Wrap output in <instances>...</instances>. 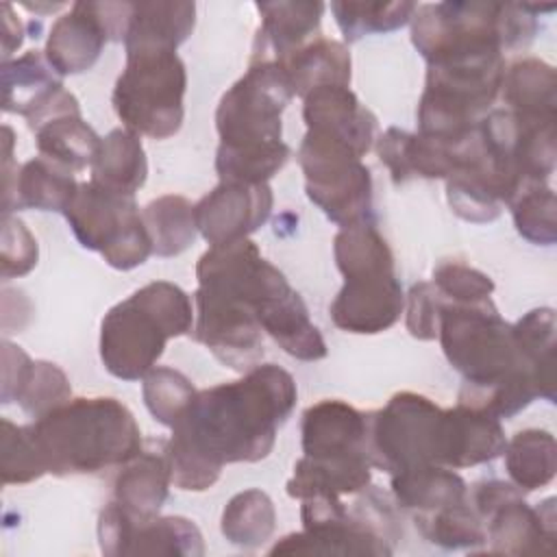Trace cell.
Masks as SVG:
<instances>
[{
    "mask_svg": "<svg viewBox=\"0 0 557 557\" xmlns=\"http://www.w3.org/2000/svg\"><path fill=\"white\" fill-rule=\"evenodd\" d=\"M102 137L83 120L81 113H65L46 120L35 128V144L41 157L78 172L91 168Z\"/></svg>",
    "mask_w": 557,
    "mask_h": 557,
    "instance_id": "cell-34",
    "label": "cell"
},
{
    "mask_svg": "<svg viewBox=\"0 0 557 557\" xmlns=\"http://www.w3.org/2000/svg\"><path fill=\"white\" fill-rule=\"evenodd\" d=\"M24 7L30 9V11H35V13H37V11L41 13V11H57V9H61L63 4H61V2H57V4H37V2L30 4V2H24Z\"/></svg>",
    "mask_w": 557,
    "mask_h": 557,
    "instance_id": "cell-50",
    "label": "cell"
},
{
    "mask_svg": "<svg viewBox=\"0 0 557 557\" xmlns=\"http://www.w3.org/2000/svg\"><path fill=\"white\" fill-rule=\"evenodd\" d=\"M261 329L292 357L318 361L326 357V344L309 318V309L289 283L268 294L259 309Z\"/></svg>",
    "mask_w": 557,
    "mask_h": 557,
    "instance_id": "cell-24",
    "label": "cell"
},
{
    "mask_svg": "<svg viewBox=\"0 0 557 557\" xmlns=\"http://www.w3.org/2000/svg\"><path fill=\"white\" fill-rule=\"evenodd\" d=\"M537 30L529 4L431 2L411 17V44L435 63L442 59L500 52L527 46Z\"/></svg>",
    "mask_w": 557,
    "mask_h": 557,
    "instance_id": "cell-7",
    "label": "cell"
},
{
    "mask_svg": "<svg viewBox=\"0 0 557 557\" xmlns=\"http://www.w3.org/2000/svg\"><path fill=\"white\" fill-rule=\"evenodd\" d=\"M76 189L72 170L39 154L20 168L11 194L2 198V215L15 209L65 211Z\"/></svg>",
    "mask_w": 557,
    "mask_h": 557,
    "instance_id": "cell-28",
    "label": "cell"
},
{
    "mask_svg": "<svg viewBox=\"0 0 557 557\" xmlns=\"http://www.w3.org/2000/svg\"><path fill=\"white\" fill-rule=\"evenodd\" d=\"M372 463L366 453L339 457H311L302 455L294 474L287 481V494L305 500L313 496H344L357 494L370 485Z\"/></svg>",
    "mask_w": 557,
    "mask_h": 557,
    "instance_id": "cell-27",
    "label": "cell"
},
{
    "mask_svg": "<svg viewBox=\"0 0 557 557\" xmlns=\"http://www.w3.org/2000/svg\"><path fill=\"white\" fill-rule=\"evenodd\" d=\"M172 483L170 461L163 450H141L126 461L113 483V503L133 520L159 516Z\"/></svg>",
    "mask_w": 557,
    "mask_h": 557,
    "instance_id": "cell-26",
    "label": "cell"
},
{
    "mask_svg": "<svg viewBox=\"0 0 557 557\" xmlns=\"http://www.w3.org/2000/svg\"><path fill=\"white\" fill-rule=\"evenodd\" d=\"M302 104L307 131L335 137L363 157L374 141L376 117L344 85H324L309 91Z\"/></svg>",
    "mask_w": 557,
    "mask_h": 557,
    "instance_id": "cell-20",
    "label": "cell"
},
{
    "mask_svg": "<svg viewBox=\"0 0 557 557\" xmlns=\"http://www.w3.org/2000/svg\"><path fill=\"white\" fill-rule=\"evenodd\" d=\"M455 144L389 126L376 139V154L389 170L392 181L403 185L416 176L446 178L455 168Z\"/></svg>",
    "mask_w": 557,
    "mask_h": 557,
    "instance_id": "cell-23",
    "label": "cell"
},
{
    "mask_svg": "<svg viewBox=\"0 0 557 557\" xmlns=\"http://www.w3.org/2000/svg\"><path fill=\"white\" fill-rule=\"evenodd\" d=\"M48 474H96L141 453V431L115 398H70L28 424Z\"/></svg>",
    "mask_w": 557,
    "mask_h": 557,
    "instance_id": "cell-5",
    "label": "cell"
},
{
    "mask_svg": "<svg viewBox=\"0 0 557 557\" xmlns=\"http://www.w3.org/2000/svg\"><path fill=\"white\" fill-rule=\"evenodd\" d=\"M2 61H9L11 52L22 46L24 39V26L13 13V7L9 2H2Z\"/></svg>",
    "mask_w": 557,
    "mask_h": 557,
    "instance_id": "cell-49",
    "label": "cell"
},
{
    "mask_svg": "<svg viewBox=\"0 0 557 557\" xmlns=\"http://www.w3.org/2000/svg\"><path fill=\"white\" fill-rule=\"evenodd\" d=\"M416 529L424 540L442 548H476L485 544V527L468 505V498L437 511L416 513Z\"/></svg>",
    "mask_w": 557,
    "mask_h": 557,
    "instance_id": "cell-39",
    "label": "cell"
},
{
    "mask_svg": "<svg viewBox=\"0 0 557 557\" xmlns=\"http://www.w3.org/2000/svg\"><path fill=\"white\" fill-rule=\"evenodd\" d=\"M141 220L152 239V252L157 257L181 255L196 237V205L185 196L165 194L150 200L141 209Z\"/></svg>",
    "mask_w": 557,
    "mask_h": 557,
    "instance_id": "cell-37",
    "label": "cell"
},
{
    "mask_svg": "<svg viewBox=\"0 0 557 557\" xmlns=\"http://www.w3.org/2000/svg\"><path fill=\"white\" fill-rule=\"evenodd\" d=\"M505 468L518 490L531 492L553 481L557 470L555 437L542 429H524L505 446Z\"/></svg>",
    "mask_w": 557,
    "mask_h": 557,
    "instance_id": "cell-36",
    "label": "cell"
},
{
    "mask_svg": "<svg viewBox=\"0 0 557 557\" xmlns=\"http://www.w3.org/2000/svg\"><path fill=\"white\" fill-rule=\"evenodd\" d=\"M141 394L152 418L172 429L191 405L196 389L183 372L168 366H154L144 376Z\"/></svg>",
    "mask_w": 557,
    "mask_h": 557,
    "instance_id": "cell-42",
    "label": "cell"
},
{
    "mask_svg": "<svg viewBox=\"0 0 557 557\" xmlns=\"http://www.w3.org/2000/svg\"><path fill=\"white\" fill-rule=\"evenodd\" d=\"M276 527V511L270 496L261 490L235 494L222 511V535L239 548L265 544Z\"/></svg>",
    "mask_w": 557,
    "mask_h": 557,
    "instance_id": "cell-38",
    "label": "cell"
},
{
    "mask_svg": "<svg viewBox=\"0 0 557 557\" xmlns=\"http://www.w3.org/2000/svg\"><path fill=\"white\" fill-rule=\"evenodd\" d=\"M392 494L403 509L437 511L468 498L466 481L453 468L424 463L392 474Z\"/></svg>",
    "mask_w": 557,
    "mask_h": 557,
    "instance_id": "cell-31",
    "label": "cell"
},
{
    "mask_svg": "<svg viewBox=\"0 0 557 557\" xmlns=\"http://www.w3.org/2000/svg\"><path fill=\"white\" fill-rule=\"evenodd\" d=\"M148 161L139 135L128 128H113L100 141V150L91 163V181L126 194L135 196V191L146 183Z\"/></svg>",
    "mask_w": 557,
    "mask_h": 557,
    "instance_id": "cell-33",
    "label": "cell"
},
{
    "mask_svg": "<svg viewBox=\"0 0 557 557\" xmlns=\"http://www.w3.org/2000/svg\"><path fill=\"white\" fill-rule=\"evenodd\" d=\"M368 431L370 416L344 400L326 398L302 413V453L311 457L368 455Z\"/></svg>",
    "mask_w": 557,
    "mask_h": 557,
    "instance_id": "cell-21",
    "label": "cell"
},
{
    "mask_svg": "<svg viewBox=\"0 0 557 557\" xmlns=\"http://www.w3.org/2000/svg\"><path fill=\"white\" fill-rule=\"evenodd\" d=\"M503 76L505 59L500 52L429 63L418 104V133L446 141L463 139L492 111Z\"/></svg>",
    "mask_w": 557,
    "mask_h": 557,
    "instance_id": "cell-8",
    "label": "cell"
},
{
    "mask_svg": "<svg viewBox=\"0 0 557 557\" xmlns=\"http://www.w3.org/2000/svg\"><path fill=\"white\" fill-rule=\"evenodd\" d=\"M292 83L294 96L305 98L324 85L350 83V52L342 41L315 37L283 61H278Z\"/></svg>",
    "mask_w": 557,
    "mask_h": 557,
    "instance_id": "cell-32",
    "label": "cell"
},
{
    "mask_svg": "<svg viewBox=\"0 0 557 557\" xmlns=\"http://www.w3.org/2000/svg\"><path fill=\"white\" fill-rule=\"evenodd\" d=\"M194 339L233 370H250L263 357L259 309L287 283L248 239L209 246L196 265Z\"/></svg>",
    "mask_w": 557,
    "mask_h": 557,
    "instance_id": "cell-2",
    "label": "cell"
},
{
    "mask_svg": "<svg viewBox=\"0 0 557 557\" xmlns=\"http://www.w3.org/2000/svg\"><path fill=\"white\" fill-rule=\"evenodd\" d=\"M189 296L170 281H152L113 305L100 324V359L122 381L144 379L168 339L194 326Z\"/></svg>",
    "mask_w": 557,
    "mask_h": 557,
    "instance_id": "cell-6",
    "label": "cell"
},
{
    "mask_svg": "<svg viewBox=\"0 0 557 557\" xmlns=\"http://www.w3.org/2000/svg\"><path fill=\"white\" fill-rule=\"evenodd\" d=\"M511 326L518 350L535 376L540 396L555 403V311L550 307L533 309Z\"/></svg>",
    "mask_w": 557,
    "mask_h": 557,
    "instance_id": "cell-35",
    "label": "cell"
},
{
    "mask_svg": "<svg viewBox=\"0 0 557 557\" xmlns=\"http://www.w3.org/2000/svg\"><path fill=\"white\" fill-rule=\"evenodd\" d=\"M437 339L448 363L463 376L459 403L511 418L540 396L535 376L522 359L513 326L500 318L492 298L481 302L444 300Z\"/></svg>",
    "mask_w": 557,
    "mask_h": 557,
    "instance_id": "cell-3",
    "label": "cell"
},
{
    "mask_svg": "<svg viewBox=\"0 0 557 557\" xmlns=\"http://www.w3.org/2000/svg\"><path fill=\"white\" fill-rule=\"evenodd\" d=\"M292 98V83L278 61L250 63L215 111L220 181L268 183L287 163L289 146L281 139V115Z\"/></svg>",
    "mask_w": 557,
    "mask_h": 557,
    "instance_id": "cell-4",
    "label": "cell"
},
{
    "mask_svg": "<svg viewBox=\"0 0 557 557\" xmlns=\"http://www.w3.org/2000/svg\"><path fill=\"white\" fill-rule=\"evenodd\" d=\"M435 289L444 296L448 302H481L490 300L494 292V281L461 261H444L433 270Z\"/></svg>",
    "mask_w": 557,
    "mask_h": 557,
    "instance_id": "cell-45",
    "label": "cell"
},
{
    "mask_svg": "<svg viewBox=\"0 0 557 557\" xmlns=\"http://www.w3.org/2000/svg\"><path fill=\"white\" fill-rule=\"evenodd\" d=\"M63 213L81 246L100 252L115 270H133L152 255V239L133 196L87 181L78 183Z\"/></svg>",
    "mask_w": 557,
    "mask_h": 557,
    "instance_id": "cell-11",
    "label": "cell"
},
{
    "mask_svg": "<svg viewBox=\"0 0 557 557\" xmlns=\"http://www.w3.org/2000/svg\"><path fill=\"white\" fill-rule=\"evenodd\" d=\"M109 35L96 13L94 2H74L48 35L46 59L59 76L87 72L100 57Z\"/></svg>",
    "mask_w": 557,
    "mask_h": 557,
    "instance_id": "cell-22",
    "label": "cell"
},
{
    "mask_svg": "<svg viewBox=\"0 0 557 557\" xmlns=\"http://www.w3.org/2000/svg\"><path fill=\"white\" fill-rule=\"evenodd\" d=\"M298 163L309 200L331 222L348 226L372 220V176L348 144L307 131L298 148Z\"/></svg>",
    "mask_w": 557,
    "mask_h": 557,
    "instance_id": "cell-12",
    "label": "cell"
},
{
    "mask_svg": "<svg viewBox=\"0 0 557 557\" xmlns=\"http://www.w3.org/2000/svg\"><path fill=\"white\" fill-rule=\"evenodd\" d=\"M296 398L294 376L276 363L255 366L237 381L196 392L163 444L172 483L205 492L220 479L224 463L265 459Z\"/></svg>",
    "mask_w": 557,
    "mask_h": 557,
    "instance_id": "cell-1",
    "label": "cell"
},
{
    "mask_svg": "<svg viewBox=\"0 0 557 557\" xmlns=\"http://www.w3.org/2000/svg\"><path fill=\"white\" fill-rule=\"evenodd\" d=\"M403 309L405 294L394 265L368 268L344 276V285L331 302V320L346 333L374 335L394 326Z\"/></svg>",
    "mask_w": 557,
    "mask_h": 557,
    "instance_id": "cell-16",
    "label": "cell"
},
{
    "mask_svg": "<svg viewBox=\"0 0 557 557\" xmlns=\"http://www.w3.org/2000/svg\"><path fill=\"white\" fill-rule=\"evenodd\" d=\"M70 396V381L59 366L50 361H30L11 396V403L15 400L28 416L39 418L67 403Z\"/></svg>",
    "mask_w": 557,
    "mask_h": 557,
    "instance_id": "cell-41",
    "label": "cell"
},
{
    "mask_svg": "<svg viewBox=\"0 0 557 557\" xmlns=\"http://www.w3.org/2000/svg\"><path fill=\"white\" fill-rule=\"evenodd\" d=\"M187 72L176 50H126V65L113 87V109L124 128L152 139L172 137L185 115Z\"/></svg>",
    "mask_w": 557,
    "mask_h": 557,
    "instance_id": "cell-9",
    "label": "cell"
},
{
    "mask_svg": "<svg viewBox=\"0 0 557 557\" xmlns=\"http://www.w3.org/2000/svg\"><path fill=\"white\" fill-rule=\"evenodd\" d=\"M507 440L500 418L494 413L457 403L442 413L440 463L446 468H468L487 463L505 453Z\"/></svg>",
    "mask_w": 557,
    "mask_h": 557,
    "instance_id": "cell-19",
    "label": "cell"
},
{
    "mask_svg": "<svg viewBox=\"0 0 557 557\" xmlns=\"http://www.w3.org/2000/svg\"><path fill=\"white\" fill-rule=\"evenodd\" d=\"M468 505L481 518L492 553H542L553 546L555 498L531 509L513 483L492 479L472 487Z\"/></svg>",
    "mask_w": 557,
    "mask_h": 557,
    "instance_id": "cell-14",
    "label": "cell"
},
{
    "mask_svg": "<svg viewBox=\"0 0 557 557\" xmlns=\"http://www.w3.org/2000/svg\"><path fill=\"white\" fill-rule=\"evenodd\" d=\"M33 359L15 344L11 342H2V403H11V396L24 374V370L28 368Z\"/></svg>",
    "mask_w": 557,
    "mask_h": 557,
    "instance_id": "cell-48",
    "label": "cell"
},
{
    "mask_svg": "<svg viewBox=\"0 0 557 557\" xmlns=\"http://www.w3.org/2000/svg\"><path fill=\"white\" fill-rule=\"evenodd\" d=\"M348 509L337 496H313L302 500V531L281 537L270 553L296 555H392L389 529L394 522L385 498L355 503Z\"/></svg>",
    "mask_w": 557,
    "mask_h": 557,
    "instance_id": "cell-10",
    "label": "cell"
},
{
    "mask_svg": "<svg viewBox=\"0 0 557 557\" xmlns=\"http://www.w3.org/2000/svg\"><path fill=\"white\" fill-rule=\"evenodd\" d=\"M516 231L531 244L553 246L557 239V200L548 185L524 189L511 205Z\"/></svg>",
    "mask_w": 557,
    "mask_h": 557,
    "instance_id": "cell-43",
    "label": "cell"
},
{
    "mask_svg": "<svg viewBox=\"0 0 557 557\" xmlns=\"http://www.w3.org/2000/svg\"><path fill=\"white\" fill-rule=\"evenodd\" d=\"M194 2H133L124 48L176 50L194 30Z\"/></svg>",
    "mask_w": 557,
    "mask_h": 557,
    "instance_id": "cell-30",
    "label": "cell"
},
{
    "mask_svg": "<svg viewBox=\"0 0 557 557\" xmlns=\"http://www.w3.org/2000/svg\"><path fill=\"white\" fill-rule=\"evenodd\" d=\"M37 239L24 226L22 220L4 215L2 220V257L0 274L2 278H13L28 274L37 265Z\"/></svg>",
    "mask_w": 557,
    "mask_h": 557,
    "instance_id": "cell-46",
    "label": "cell"
},
{
    "mask_svg": "<svg viewBox=\"0 0 557 557\" xmlns=\"http://www.w3.org/2000/svg\"><path fill=\"white\" fill-rule=\"evenodd\" d=\"M98 540L104 555H205L200 529L181 516L133 520L117 503L98 518Z\"/></svg>",
    "mask_w": 557,
    "mask_h": 557,
    "instance_id": "cell-15",
    "label": "cell"
},
{
    "mask_svg": "<svg viewBox=\"0 0 557 557\" xmlns=\"http://www.w3.org/2000/svg\"><path fill=\"white\" fill-rule=\"evenodd\" d=\"M442 413L444 409L422 394H394L381 411L370 413V463L389 474L424 463L442 466Z\"/></svg>",
    "mask_w": 557,
    "mask_h": 557,
    "instance_id": "cell-13",
    "label": "cell"
},
{
    "mask_svg": "<svg viewBox=\"0 0 557 557\" xmlns=\"http://www.w3.org/2000/svg\"><path fill=\"white\" fill-rule=\"evenodd\" d=\"M505 109L522 120L555 122L557 76L553 65L540 59H522L505 67L500 85Z\"/></svg>",
    "mask_w": 557,
    "mask_h": 557,
    "instance_id": "cell-29",
    "label": "cell"
},
{
    "mask_svg": "<svg viewBox=\"0 0 557 557\" xmlns=\"http://www.w3.org/2000/svg\"><path fill=\"white\" fill-rule=\"evenodd\" d=\"M272 205L274 196L268 183L246 185L220 181L196 205L198 233L209 246L244 239L268 222Z\"/></svg>",
    "mask_w": 557,
    "mask_h": 557,
    "instance_id": "cell-18",
    "label": "cell"
},
{
    "mask_svg": "<svg viewBox=\"0 0 557 557\" xmlns=\"http://www.w3.org/2000/svg\"><path fill=\"white\" fill-rule=\"evenodd\" d=\"M2 483H30L46 472L41 453L35 437L26 426H17L11 420H2V455H0Z\"/></svg>",
    "mask_w": 557,
    "mask_h": 557,
    "instance_id": "cell-44",
    "label": "cell"
},
{
    "mask_svg": "<svg viewBox=\"0 0 557 557\" xmlns=\"http://www.w3.org/2000/svg\"><path fill=\"white\" fill-rule=\"evenodd\" d=\"M416 9V2H331V13L348 41L396 30L413 17Z\"/></svg>",
    "mask_w": 557,
    "mask_h": 557,
    "instance_id": "cell-40",
    "label": "cell"
},
{
    "mask_svg": "<svg viewBox=\"0 0 557 557\" xmlns=\"http://www.w3.org/2000/svg\"><path fill=\"white\" fill-rule=\"evenodd\" d=\"M2 109L24 115L33 131L54 115L81 113L76 96L63 87L61 76L39 50L2 61Z\"/></svg>",
    "mask_w": 557,
    "mask_h": 557,
    "instance_id": "cell-17",
    "label": "cell"
},
{
    "mask_svg": "<svg viewBox=\"0 0 557 557\" xmlns=\"http://www.w3.org/2000/svg\"><path fill=\"white\" fill-rule=\"evenodd\" d=\"M261 28L255 39L252 61H283L318 33L324 4L322 2H257Z\"/></svg>",
    "mask_w": 557,
    "mask_h": 557,
    "instance_id": "cell-25",
    "label": "cell"
},
{
    "mask_svg": "<svg viewBox=\"0 0 557 557\" xmlns=\"http://www.w3.org/2000/svg\"><path fill=\"white\" fill-rule=\"evenodd\" d=\"M444 307V296L435 289L433 283L422 281L409 289L407 296V331L416 339H435L440 326V313Z\"/></svg>",
    "mask_w": 557,
    "mask_h": 557,
    "instance_id": "cell-47",
    "label": "cell"
}]
</instances>
